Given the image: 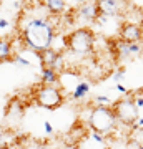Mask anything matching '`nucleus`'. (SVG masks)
Listing matches in <instances>:
<instances>
[{
    "mask_svg": "<svg viewBox=\"0 0 143 149\" xmlns=\"http://www.w3.org/2000/svg\"><path fill=\"white\" fill-rule=\"evenodd\" d=\"M57 37V25L52 17H30L22 23L20 42L22 45L35 53H42L48 48Z\"/></svg>",
    "mask_w": 143,
    "mask_h": 149,
    "instance_id": "obj_1",
    "label": "nucleus"
},
{
    "mask_svg": "<svg viewBox=\"0 0 143 149\" xmlns=\"http://www.w3.org/2000/svg\"><path fill=\"white\" fill-rule=\"evenodd\" d=\"M63 45L72 53L85 56L93 52L95 47V32L90 27H80L72 30L63 37Z\"/></svg>",
    "mask_w": 143,
    "mask_h": 149,
    "instance_id": "obj_2",
    "label": "nucleus"
},
{
    "mask_svg": "<svg viewBox=\"0 0 143 149\" xmlns=\"http://www.w3.org/2000/svg\"><path fill=\"white\" fill-rule=\"evenodd\" d=\"M117 124L118 121L111 111L110 104H95L92 108L90 116H88V126L93 133L105 136L117 128Z\"/></svg>",
    "mask_w": 143,
    "mask_h": 149,
    "instance_id": "obj_3",
    "label": "nucleus"
},
{
    "mask_svg": "<svg viewBox=\"0 0 143 149\" xmlns=\"http://www.w3.org/2000/svg\"><path fill=\"white\" fill-rule=\"evenodd\" d=\"M33 101L37 106L55 111L65 103V95L62 88H58V86L38 85L33 91Z\"/></svg>",
    "mask_w": 143,
    "mask_h": 149,
    "instance_id": "obj_4",
    "label": "nucleus"
},
{
    "mask_svg": "<svg viewBox=\"0 0 143 149\" xmlns=\"http://www.w3.org/2000/svg\"><path fill=\"white\" fill-rule=\"evenodd\" d=\"M110 108L115 114V118H117V121L123 123L127 126H130L138 118V108L135 106L132 98H120V100L111 103Z\"/></svg>",
    "mask_w": 143,
    "mask_h": 149,
    "instance_id": "obj_5",
    "label": "nucleus"
},
{
    "mask_svg": "<svg viewBox=\"0 0 143 149\" xmlns=\"http://www.w3.org/2000/svg\"><path fill=\"white\" fill-rule=\"evenodd\" d=\"M118 38L127 43L143 42V27L135 22H123L118 30Z\"/></svg>",
    "mask_w": 143,
    "mask_h": 149,
    "instance_id": "obj_6",
    "label": "nucleus"
},
{
    "mask_svg": "<svg viewBox=\"0 0 143 149\" xmlns=\"http://www.w3.org/2000/svg\"><path fill=\"white\" fill-rule=\"evenodd\" d=\"M40 60V63H42V68H53L58 71L62 66H63V53L58 52V50H55V48H48L42 53H35Z\"/></svg>",
    "mask_w": 143,
    "mask_h": 149,
    "instance_id": "obj_7",
    "label": "nucleus"
},
{
    "mask_svg": "<svg viewBox=\"0 0 143 149\" xmlns=\"http://www.w3.org/2000/svg\"><path fill=\"white\" fill-rule=\"evenodd\" d=\"M98 15H100V10H98V3L97 2H85V3L78 5L77 8H73L75 20H83L87 23L97 22Z\"/></svg>",
    "mask_w": 143,
    "mask_h": 149,
    "instance_id": "obj_8",
    "label": "nucleus"
},
{
    "mask_svg": "<svg viewBox=\"0 0 143 149\" xmlns=\"http://www.w3.org/2000/svg\"><path fill=\"white\" fill-rule=\"evenodd\" d=\"M98 3V10H100L101 15L108 17H115L120 15L123 10V3L122 2H115V0H101V2H97Z\"/></svg>",
    "mask_w": 143,
    "mask_h": 149,
    "instance_id": "obj_9",
    "label": "nucleus"
},
{
    "mask_svg": "<svg viewBox=\"0 0 143 149\" xmlns=\"http://www.w3.org/2000/svg\"><path fill=\"white\" fill-rule=\"evenodd\" d=\"M110 50H111V55H113L117 60L132 56V53H130V43L123 42V40H120V38L110 40Z\"/></svg>",
    "mask_w": 143,
    "mask_h": 149,
    "instance_id": "obj_10",
    "label": "nucleus"
},
{
    "mask_svg": "<svg viewBox=\"0 0 143 149\" xmlns=\"http://www.w3.org/2000/svg\"><path fill=\"white\" fill-rule=\"evenodd\" d=\"M13 42L8 37H0V63L10 61L13 56Z\"/></svg>",
    "mask_w": 143,
    "mask_h": 149,
    "instance_id": "obj_11",
    "label": "nucleus"
},
{
    "mask_svg": "<svg viewBox=\"0 0 143 149\" xmlns=\"http://www.w3.org/2000/svg\"><path fill=\"white\" fill-rule=\"evenodd\" d=\"M60 80V74L57 70L53 68H42L40 71V85H47V86H55Z\"/></svg>",
    "mask_w": 143,
    "mask_h": 149,
    "instance_id": "obj_12",
    "label": "nucleus"
},
{
    "mask_svg": "<svg viewBox=\"0 0 143 149\" xmlns=\"http://www.w3.org/2000/svg\"><path fill=\"white\" fill-rule=\"evenodd\" d=\"M23 114V104L18 96H13L5 106V116H22Z\"/></svg>",
    "mask_w": 143,
    "mask_h": 149,
    "instance_id": "obj_13",
    "label": "nucleus"
},
{
    "mask_svg": "<svg viewBox=\"0 0 143 149\" xmlns=\"http://www.w3.org/2000/svg\"><path fill=\"white\" fill-rule=\"evenodd\" d=\"M45 8H47L48 13H52V15H62L67 8V3L62 2V0H45L42 3Z\"/></svg>",
    "mask_w": 143,
    "mask_h": 149,
    "instance_id": "obj_14",
    "label": "nucleus"
},
{
    "mask_svg": "<svg viewBox=\"0 0 143 149\" xmlns=\"http://www.w3.org/2000/svg\"><path fill=\"white\" fill-rule=\"evenodd\" d=\"M88 91H90V83H88V81H80L78 85L75 86V90L72 91L70 98H72V100H75V101L83 100L85 96L88 95Z\"/></svg>",
    "mask_w": 143,
    "mask_h": 149,
    "instance_id": "obj_15",
    "label": "nucleus"
},
{
    "mask_svg": "<svg viewBox=\"0 0 143 149\" xmlns=\"http://www.w3.org/2000/svg\"><path fill=\"white\" fill-rule=\"evenodd\" d=\"M10 61H15V63H20V65H23V66H30L32 65V61L30 60H27L25 56L22 53H13V56H12V60Z\"/></svg>",
    "mask_w": 143,
    "mask_h": 149,
    "instance_id": "obj_16",
    "label": "nucleus"
},
{
    "mask_svg": "<svg viewBox=\"0 0 143 149\" xmlns=\"http://www.w3.org/2000/svg\"><path fill=\"white\" fill-rule=\"evenodd\" d=\"M130 129L132 131H138V129H143V116H138L135 121L130 124Z\"/></svg>",
    "mask_w": 143,
    "mask_h": 149,
    "instance_id": "obj_17",
    "label": "nucleus"
},
{
    "mask_svg": "<svg viewBox=\"0 0 143 149\" xmlns=\"http://www.w3.org/2000/svg\"><path fill=\"white\" fill-rule=\"evenodd\" d=\"M123 74H125V68H123V66L117 68V71H115V74H113V76H115V81H117V85L120 83V80L123 78Z\"/></svg>",
    "mask_w": 143,
    "mask_h": 149,
    "instance_id": "obj_18",
    "label": "nucleus"
},
{
    "mask_svg": "<svg viewBox=\"0 0 143 149\" xmlns=\"http://www.w3.org/2000/svg\"><path fill=\"white\" fill-rule=\"evenodd\" d=\"M95 101L98 103V104H111L108 96H95Z\"/></svg>",
    "mask_w": 143,
    "mask_h": 149,
    "instance_id": "obj_19",
    "label": "nucleus"
},
{
    "mask_svg": "<svg viewBox=\"0 0 143 149\" xmlns=\"http://www.w3.org/2000/svg\"><path fill=\"white\" fill-rule=\"evenodd\" d=\"M132 100H133V103H135V106L137 108H143V95L142 96L135 95V96H132Z\"/></svg>",
    "mask_w": 143,
    "mask_h": 149,
    "instance_id": "obj_20",
    "label": "nucleus"
},
{
    "mask_svg": "<svg viewBox=\"0 0 143 149\" xmlns=\"http://www.w3.org/2000/svg\"><path fill=\"white\" fill-rule=\"evenodd\" d=\"M92 139H93V141H97V143H105V136H101V134H97V133L92 134Z\"/></svg>",
    "mask_w": 143,
    "mask_h": 149,
    "instance_id": "obj_21",
    "label": "nucleus"
},
{
    "mask_svg": "<svg viewBox=\"0 0 143 149\" xmlns=\"http://www.w3.org/2000/svg\"><path fill=\"white\" fill-rule=\"evenodd\" d=\"M8 25H10L8 18H5V17H0V28H7Z\"/></svg>",
    "mask_w": 143,
    "mask_h": 149,
    "instance_id": "obj_22",
    "label": "nucleus"
},
{
    "mask_svg": "<svg viewBox=\"0 0 143 149\" xmlns=\"http://www.w3.org/2000/svg\"><path fill=\"white\" fill-rule=\"evenodd\" d=\"M43 129H45V133H47V134H52V133H53L52 124H50L48 121H45V123H43Z\"/></svg>",
    "mask_w": 143,
    "mask_h": 149,
    "instance_id": "obj_23",
    "label": "nucleus"
},
{
    "mask_svg": "<svg viewBox=\"0 0 143 149\" xmlns=\"http://www.w3.org/2000/svg\"><path fill=\"white\" fill-rule=\"evenodd\" d=\"M115 88H117V90L120 91V93H123V95H127V93H128V91H127V88H125V86H122L120 83H118V85L115 86Z\"/></svg>",
    "mask_w": 143,
    "mask_h": 149,
    "instance_id": "obj_24",
    "label": "nucleus"
},
{
    "mask_svg": "<svg viewBox=\"0 0 143 149\" xmlns=\"http://www.w3.org/2000/svg\"><path fill=\"white\" fill-rule=\"evenodd\" d=\"M0 149H8V146H5V144H4V146H0Z\"/></svg>",
    "mask_w": 143,
    "mask_h": 149,
    "instance_id": "obj_25",
    "label": "nucleus"
},
{
    "mask_svg": "<svg viewBox=\"0 0 143 149\" xmlns=\"http://www.w3.org/2000/svg\"><path fill=\"white\" fill-rule=\"evenodd\" d=\"M72 149H80V146H72Z\"/></svg>",
    "mask_w": 143,
    "mask_h": 149,
    "instance_id": "obj_26",
    "label": "nucleus"
},
{
    "mask_svg": "<svg viewBox=\"0 0 143 149\" xmlns=\"http://www.w3.org/2000/svg\"><path fill=\"white\" fill-rule=\"evenodd\" d=\"M2 138H4V133H2V131H0V139H2Z\"/></svg>",
    "mask_w": 143,
    "mask_h": 149,
    "instance_id": "obj_27",
    "label": "nucleus"
},
{
    "mask_svg": "<svg viewBox=\"0 0 143 149\" xmlns=\"http://www.w3.org/2000/svg\"><path fill=\"white\" fill-rule=\"evenodd\" d=\"M138 149H143V144H140V146H138Z\"/></svg>",
    "mask_w": 143,
    "mask_h": 149,
    "instance_id": "obj_28",
    "label": "nucleus"
}]
</instances>
